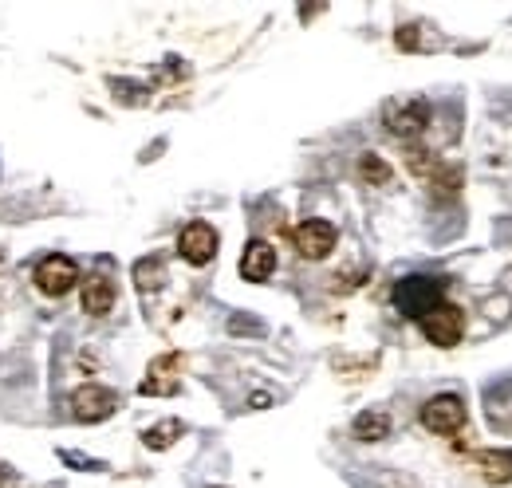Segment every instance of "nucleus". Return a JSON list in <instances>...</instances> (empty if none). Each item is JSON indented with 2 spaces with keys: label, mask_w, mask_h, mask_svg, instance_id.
Listing matches in <instances>:
<instances>
[{
  "label": "nucleus",
  "mask_w": 512,
  "mask_h": 488,
  "mask_svg": "<svg viewBox=\"0 0 512 488\" xmlns=\"http://www.w3.org/2000/svg\"><path fill=\"white\" fill-rule=\"evenodd\" d=\"M394 304L402 315L410 319H422L430 315L434 307H442V280H430V276H410L394 288Z\"/></svg>",
  "instance_id": "1"
},
{
  "label": "nucleus",
  "mask_w": 512,
  "mask_h": 488,
  "mask_svg": "<svg viewBox=\"0 0 512 488\" xmlns=\"http://www.w3.org/2000/svg\"><path fill=\"white\" fill-rule=\"evenodd\" d=\"M386 119V130L394 134V138H418L422 130H426V122H430V103L426 99H394V103H386L383 111Z\"/></svg>",
  "instance_id": "2"
},
{
  "label": "nucleus",
  "mask_w": 512,
  "mask_h": 488,
  "mask_svg": "<svg viewBox=\"0 0 512 488\" xmlns=\"http://www.w3.org/2000/svg\"><path fill=\"white\" fill-rule=\"evenodd\" d=\"M115 406H119V394L107 390V386H79L71 394V414L79 422H103V418L115 414Z\"/></svg>",
  "instance_id": "3"
},
{
  "label": "nucleus",
  "mask_w": 512,
  "mask_h": 488,
  "mask_svg": "<svg viewBox=\"0 0 512 488\" xmlns=\"http://www.w3.org/2000/svg\"><path fill=\"white\" fill-rule=\"evenodd\" d=\"M422 331L434 347H457L461 343V331H465V315L453 304L434 307L430 315H422Z\"/></svg>",
  "instance_id": "4"
},
{
  "label": "nucleus",
  "mask_w": 512,
  "mask_h": 488,
  "mask_svg": "<svg viewBox=\"0 0 512 488\" xmlns=\"http://www.w3.org/2000/svg\"><path fill=\"white\" fill-rule=\"evenodd\" d=\"M422 426L430 429V433H457V429L465 426V402L457 398V394H442V398H430L426 406H422Z\"/></svg>",
  "instance_id": "5"
},
{
  "label": "nucleus",
  "mask_w": 512,
  "mask_h": 488,
  "mask_svg": "<svg viewBox=\"0 0 512 488\" xmlns=\"http://www.w3.org/2000/svg\"><path fill=\"white\" fill-rule=\"evenodd\" d=\"M75 264L67 260V256H48V260H40V268H36V288L44 292V296H52V300H60L67 296L71 288H75Z\"/></svg>",
  "instance_id": "6"
},
{
  "label": "nucleus",
  "mask_w": 512,
  "mask_h": 488,
  "mask_svg": "<svg viewBox=\"0 0 512 488\" xmlns=\"http://www.w3.org/2000/svg\"><path fill=\"white\" fill-rule=\"evenodd\" d=\"M178 252H182V260H190L193 268L209 264L217 256V233H213V225H205V221L186 225L182 237H178Z\"/></svg>",
  "instance_id": "7"
},
{
  "label": "nucleus",
  "mask_w": 512,
  "mask_h": 488,
  "mask_svg": "<svg viewBox=\"0 0 512 488\" xmlns=\"http://www.w3.org/2000/svg\"><path fill=\"white\" fill-rule=\"evenodd\" d=\"M296 252L304 256V260H323L331 248H335V225H327V221H304L296 233Z\"/></svg>",
  "instance_id": "8"
},
{
  "label": "nucleus",
  "mask_w": 512,
  "mask_h": 488,
  "mask_svg": "<svg viewBox=\"0 0 512 488\" xmlns=\"http://www.w3.org/2000/svg\"><path fill=\"white\" fill-rule=\"evenodd\" d=\"M276 272V248L268 241H249L245 256H241V276L249 284H264Z\"/></svg>",
  "instance_id": "9"
},
{
  "label": "nucleus",
  "mask_w": 512,
  "mask_h": 488,
  "mask_svg": "<svg viewBox=\"0 0 512 488\" xmlns=\"http://www.w3.org/2000/svg\"><path fill=\"white\" fill-rule=\"evenodd\" d=\"M178 366H182L178 355H162V359H154V363H150V374H146V382H142L138 390H142V394H178Z\"/></svg>",
  "instance_id": "10"
},
{
  "label": "nucleus",
  "mask_w": 512,
  "mask_h": 488,
  "mask_svg": "<svg viewBox=\"0 0 512 488\" xmlns=\"http://www.w3.org/2000/svg\"><path fill=\"white\" fill-rule=\"evenodd\" d=\"M79 300H83L87 315H107L115 307V284H111V276H91L83 284V296Z\"/></svg>",
  "instance_id": "11"
},
{
  "label": "nucleus",
  "mask_w": 512,
  "mask_h": 488,
  "mask_svg": "<svg viewBox=\"0 0 512 488\" xmlns=\"http://www.w3.org/2000/svg\"><path fill=\"white\" fill-rule=\"evenodd\" d=\"M477 465L485 473L489 485H509L512 481V453L509 449H497V453H477Z\"/></svg>",
  "instance_id": "12"
},
{
  "label": "nucleus",
  "mask_w": 512,
  "mask_h": 488,
  "mask_svg": "<svg viewBox=\"0 0 512 488\" xmlns=\"http://www.w3.org/2000/svg\"><path fill=\"white\" fill-rule=\"evenodd\" d=\"M355 437L359 441H383V437H390V418L383 410H363L355 418Z\"/></svg>",
  "instance_id": "13"
},
{
  "label": "nucleus",
  "mask_w": 512,
  "mask_h": 488,
  "mask_svg": "<svg viewBox=\"0 0 512 488\" xmlns=\"http://www.w3.org/2000/svg\"><path fill=\"white\" fill-rule=\"evenodd\" d=\"M359 178L367 185H390L394 174H390V166H386L379 154H363V158H359Z\"/></svg>",
  "instance_id": "14"
},
{
  "label": "nucleus",
  "mask_w": 512,
  "mask_h": 488,
  "mask_svg": "<svg viewBox=\"0 0 512 488\" xmlns=\"http://www.w3.org/2000/svg\"><path fill=\"white\" fill-rule=\"evenodd\" d=\"M182 437V422H158L154 429H146V449H170Z\"/></svg>",
  "instance_id": "15"
},
{
  "label": "nucleus",
  "mask_w": 512,
  "mask_h": 488,
  "mask_svg": "<svg viewBox=\"0 0 512 488\" xmlns=\"http://www.w3.org/2000/svg\"><path fill=\"white\" fill-rule=\"evenodd\" d=\"M134 284H138L142 292L162 288V260H142V264H134Z\"/></svg>",
  "instance_id": "16"
},
{
  "label": "nucleus",
  "mask_w": 512,
  "mask_h": 488,
  "mask_svg": "<svg viewBox=\"0 0 512 488\" xmlns=\"http://www.w3.org/2000/svg\"><path fill=\"white\" fill-rule=\"evenodd\" d=\"M398 48H418V32L414 28H398Z\"/></svg>",
  "instance_id": "17"
}]
</instances>
